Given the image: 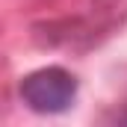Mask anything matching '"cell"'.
Wrapping results in <instances>:
<instances>
[{
  "label": "cell",
  "instance_id": "1",
  "mask_svg": "<svg viewBox=\"0 0 127 127\" xmlns=\"http://www.w3.org/2000/svg\"><path fill=\"white\" fill-rule=\"evenodd\" d=\"M21 95L35 112H62L77 95V80L62 68H41L21 83Z\"/></svg>",
  "mask_w": 127,
  "mask_h": 127
}]
</instances>
